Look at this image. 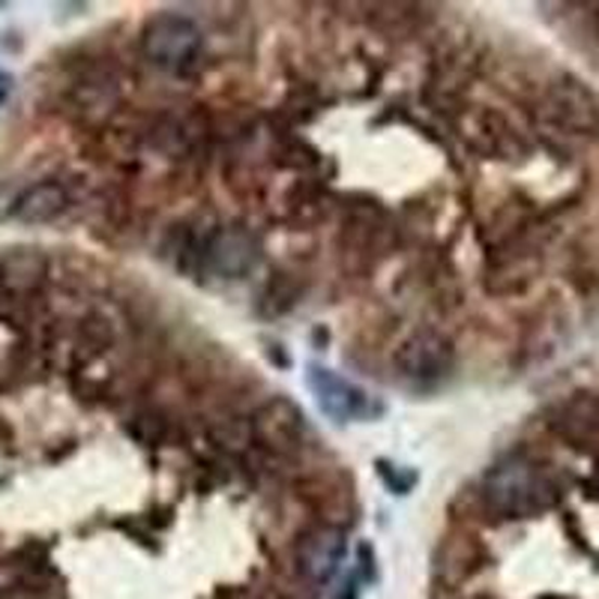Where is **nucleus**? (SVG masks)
<instances>
[{
    "instance_id": "9",
    "label": "nucleus",
    "mask_w": 599,
    "mask_h": 599,
    "mask_svg": "<svg viewBox=\"0 0 599 599\" xmlns=\"http://www.w3.org/2000/svg\"><path fill=\"white\" fill-rule=\"evenodd\" d=\"M46 264L34 252H13L7 255L0 264V282L10 288V291H27L42 279Z\"/></svg>"
},
{
    "instance_id": "7",
    "label": "nucleus",
    "mask_w": 599,
    "mask_h": 599,
    "mask_svg": "<svg viewBox=\"0 0 599 599\" xmlns=\"http://www.w3.org/2000/svg\"><path fill=\"white\" fill-rule=\"evenodd\" d=\"M66 204H69L66 189L61 183H54V180H46V183H37V187H30L27 192L18 195L13 216L18 222L27 225L51 222V219H58L66 211Z\"/></svg>"
},
{
    "instance_id": "10",
    "label": "nucleus",
    "mask_w": 599,
    "mask_h": 599,
    "mask_svg": "<svg viewBox=\"0 0 599 599\" xmlns=\"http://www.w3.org/2000/svg\"><path fill=\"white\" fill-rule=\"evenodd\" d=\"M7 93H10V78H7V75H0V102H3Z\"/></svg>"
},
{
    "instance_id": "8",
    "label": "nucleus",
    "mask_w": 599,
    "mask_h": 599,
    "mask_svg": "<svg viewBox=\"0 0 599 599\" xmlns=\"http://www.w3.org/2000/svg\"><path fill=\"white\" fill-rule=\"evenodd\" d=\"M563 435L573 441H597L599 437V396H578L566 408L561 417Z\"/></svg>"
},
{
    "instance_id": "2",
    "label": "nucleus",
    "mask_w": 599,
    "mask_h": 599,
    "mask_svg": "<svg viewBox=\"0 0 599 599\" xmlns=\"http://www.w3.org/2000/svg\"><path fill=\"white\" fill-rule=\"evenodd\" d=\"M309 390L315 393L318 408L336 420V423H351V420H369L374 413H381V405L366 393V390L354 387L351 381L339 378L336 372H330L324 366H309Z\"/></svg>"
},
{
    "instance_id": "5",
    "label": "nucleus",
    "mask_w": 599,
    "mask_h": 599,
    "mask_svg": "<svg viewBox=\"0 0 599 599\" xmlns=\"http://www.w3.org/2000/svg\"><path fill=\"white\" fill-rule=\"evenodd\" d=\"M546 112L551 114L555 124L570 129V132H597L599 129L597 97L575 78H563L561 85L551 88Z\"/></svg>"
},
{
    "instance_id": "6",
    "label": "nucleus",
    "mask_w": 599,
    "mask_h": 599,
    "mask_svg": "<svg viewBox=\"0 0 599 599\" xmlns=\"http://www.w3.org/2000/svg\"><path fill=\"white\" fill-rule=\"evenodd\" d=\"M207 262L211 270L228 279H238V276L250 273L252 264L258 262V243L246 231H225L213 240V246L207 250Z\"/></svg>"
},
{
    "instance_id": "4",
    "label": "nucleus",
    "mask_w": 599,
    "mask_h": 599,
    "mask_svg": "<svg viewBox=\"0 0 599 599\" xmlns=\"http://www.w3.org/2000/svg\"><path fill=\"white\" fill-rule=\"evenodd\" d=\"M396 366L413 384H435L453 366V345L435 330H417L396 354Z\"/></svg>"
},
{
    "instance_id": "1",
    "label": "nucleus",
    "mask_w": 599,
    "mask_h": 599,
    "mask_svg": "<svg viewBox=\"0 0 599 599\" xmlns=\"http://www.w3.org/2000/svg\"><path fill=\"white\" fill-rule=\"evenodd\" d=\"M486 500L512 519H527L537 512L549 510L561 498V488L551 480V474L527 459H510V462L492 468L483 480Z\"/></svg>"
},
{
    "instance_id": "11",
    "label": "nucleus",
    "mask_w": 599,
    "mask_h": 599,
    "mask_svg": "<svg viewBox=\"0 0 599 599\" xmlns=\"http://www.w3.org/2000/svg\"><path fill=\"white\" fill-rule=\"evenodd\" d=\"M551 599H566V597H551Z\"/></svg>"
},
{
    "instance_id": "3",
    "label": "nucleus",
    "mask_w": 599,
    "mask_h": 599,
    "mask_svg": "<svg viewBox=\"0 0 599 599\" xmlns=\"http://www.w3.org/2000/svg\"><path fill=\"white\" fill-rule=\"evenodd\" d=\"M144 49L153 58V63L168 66V69H180V66H187L199 54L201 34L189 18L160 15V18L150 22L148 37H144Z\"/></svg>"
}]
</instances>
